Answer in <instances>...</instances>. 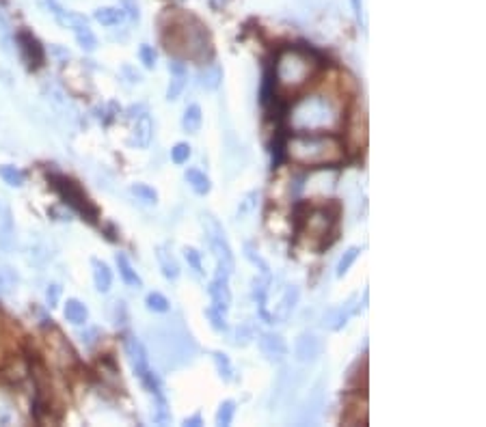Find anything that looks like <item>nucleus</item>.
<instances>
[{"mask_svg": "<svg viewBox=\"0 0 486 427\" xmlns=\"http://www.w3.org/2000/svg\"><path fill=\"white\" fill-rule=\"evenodd\" d=\"M294 134H333L344 123L342 106L327 95H309L298 99L288 115Z\"/></svg>", "mask_w": 486, "mask_h": 427, "instance_id": "nucleus-1", "label": "nucleus"}, {"mask_svg": "<svg viewBox=\"0 0 486 427\" xmlns=\"http://www.w3.org/2000/svg\"><path fill=\"white\" fill-rule=\"evenodd\" d=\"M286 153L294 165L327 169L344 160V147L333 134H294L286 143Z\"/></svg>", "mask_w": 486, "mask_h": 427, "instance_id": "nucleus-2", "label": "nucleus"}, {"mask_svg": "<svg viewBox=\"0 0 486 427\" xmlns=\"http://www.w3.org/2000/svg\"><path fill=\"white\" fill-rule=\"evenodd\" d=\"M151 345L156 352V358L162 367H182L190 362L197 354V343L193 337L178 324L158 326L151 333Z\"/></svg>", "mask_w": 486, "mask_h": 427, "instance_id": "nucleus-3", "label": "nucleus"}, {"mask_svg": "<svg viewBox=\"0 0 486 427\" xmlns=\"http://www.w3.org/2000/svg\"><path fill=\"white\" fill-rule=\"evenodd\" d=\"M315 65L318 63L311 59V55H307V52L296 50V48H288L277 57V67H275L277 84L286 91H290V89L294 91L309 80Z\"/></svg>", "mask_w": 486, "mask_h": 427, "instance_id": "nucleus-4", "label": "nucleus"}, {"mask_svg": "<svg viewBox=\"0 0 486 427\" xmlns=\"http://www.w3.org/2000/svg\"><path fill=\"white\" fill-rule=\"evenodd\" d=\"M201 223L205 227L207 244H210V250L216 259V265H219V270L225 274H232L236 268V259H234V253L227 244V238H225L221 223L214 216H210V214H201Z\"/></svg>", "mask_w": 486, "mask_h": 427, "instance_id": "nucleus-5", "label": "nucleus"}, {"mask_svg": "<svg viewBox=\"0 0 486 427\" xmlns=\"http://www.w3.org/2000/svg\"><path fill=\"white\" fill-rule=\"evenodd\" d=\"M124 348H126V354H128L130 365H132V369H134V376L141 380V384H143L149 393H153L156 397H162L160 378L156 376L153 369H151V365H149V356H147L143 343H141L136 337L130 335V337H126Z\"/></svg>", "mask_w": 486, "mask_h": 427, "instance_id": "nucleus-6", "label": "nucleus"}, {"mask_svg": "<svg viewBox=\"0 0 486 427\" xmlns=\"http://www.w3.org/2000/svg\"><path fill=\"white\" fill-rule=\"evenodd\" d=\"M169 50L176 52H182L184 57H190V59H199L203 57L205 52L210 50V39H207V30L197 22L193 20V26H182L180 28V39H173V45H167Z\"/></svg>", "mask_w": 486, "mask_h": 427, "instance_id": "nucleus-7", "label": "nucleus"}, {"mask_svg": "<svg viewBox=\"0 0 486 427\" xmlns=\"http://www.w3.org/2000/svg\"><path fill=\"white\" fill-rule=\"evenodd\" d=\"M54 182V188L59 190V194L72 205V207H76L78 211H82V214H87V216H95V209L91 207V203H89V199H87V194L72 182V179H65V177H54L52 179Z\"/></svg>", "mask_w": 486, "mask_h": 427, "instance_id": "nucleus-8", "label": "nucleus"}, {"mask_svg": "<svg viewBox=\"0 0 486 427\" xmlns=\"http://www.w3.org/2000/svg\"><path fill=\"white\" fill-rule=\"evenodd\" d=\"M324 341L313 333H303L294 343V356L298 362H313L322 356Z\"/></svg>", "mask_w": 486, "mask_h": 427, "instance_id": "nucleus-9", "label": "nucleus"}, {"mask_svg": "<svg viewBox=\"0 0 486 427\" xmlns=\"http://www.w3.org/2000/svg\"><path fill=\"white\" fill-rule=\"evenodd\" d=\"M227 277L225 272L219 270V274H216V279L210 283V298H212V304L214 309H219L223 313L230 311V304H232V292H230V283H227Z\"/></svg>", "mask_w": 486, "mask_h": 427, "instance_id": "nucleus-10", "label": "nucleus"}, {"mask_svg": "<svg viewBox=\"0 0 486 427\" xmlns=\"http://www.w3.org/2000/svg\"><path fill=\"white\" fill-rule=\"evenodd\" d=\"M259 350L270 362H281L288 356V343L284 341V337L273 333H264L259 337Z\"/></svg>", "mask_w": 486, "mask_h": 427, "instance_id": "nucleus-11", "label": "nucleus"}, {"mask_svg": "<svg viewBox=\"0 0 486 427\" xmlns=\"http://www.w3.org/2000/svg\"><path fill=\"white\" fill-rule=\"evenodd\" d=\"M357 311V304H355V298H350L348 302L331 309L327 315H324V328L329 331H340L348 324V319L352 317V313Z\"/></svg>", "mask_w": 486, "mask_h": 427, "instance_id": "nucleus-12", "label": "nucleus"}, {"mask_svg": "<svg viewBox=\"0 0 486 427\" xmlns=\"http://www.w3.org/2000/svg\"><path fill=\"white\" fill-rule=\"evenodd\" d=\"M333 227V216L327 211V209H315L311 211L309 216H307V231L311 238H324V235H329Z\"/></svg>", "mask_w": 486, "mask_h": 427, "instance_id": "nucleus-13", "label": "nucleus"}, {"mask_svg": "<svg viewBox=\"0 0 486 427\" xmlns=\"http://www.w3.org/2000/svg\"><path fill=\"white\" fill-rule=\"evenodd\" d=\"M322 404H324V399H322V389L315 387V391L309 395V399H307V401L303 404V408L298 410L296 423H301V425L315 423V418H318L320 412H322Z\"/></svg>", "mask_w": 486, "mask_h": 427, "instance_id": "nucleus-14", "label": "nucleus"}, {"mask_svg": "<svg viewBox=\"0 0 486 427\" xmlns=\"http://www.w3.org/2000/svg\"><path fill=\"white\" fill-rule=\"evenodd\" d=\"M169 72H171V82H169V89H167V99L173 101L182 95L184 87H186V80H188V72H186V65L180 63V61H173L169 63Z\"/></svg>", "mask_w": 486, "mask_h": 427, "instance_id": "nucleus-15", "label": "nucleus"}, {"mask_svg": "<svg viewBox=\"0 0 486 427\" xmlns=\"http://www.w3.org/2000/svg\"><path fill=\"white\" fill-rule=\"evenodd\" d=\"M156 257H158V263H160V270L162 274H165L167 281H178L180 279V263L178 259L173 257V253L167 248V246H158L156 248Z\"/></svg>", "mask_w": 486, "mask_h": 427, "instance_id": "nucleus-16", "label": "nucleus"}, {"mask_svg": "<svg viewBox=\"0 0 486 427\" xmlns=\"http://www.w3.org/2000/svg\"><path fill=\"white\" fill-rule=\"evenodd\" d=\"M298 302V287L296 285H288L281 302L275 306V313H273V324H279V322H286V319L292 315L294 306Z\"/></svg>", "mask_w": 486, "mask_h": 427, "instance_id": "nucleus-17", "label": "nucleus"}, {"mask_svg": "<svg viewBox=\"0 0 486 427\" xmlns=\"http://www.w3.org/2000/svg\"><path fill=\"white\" fill-rule=\"evenodd\" d=\"M14 214L5 201H0V248H9L14 244Z\"/></svg>", "mask_w": 486, "mask_h": 427, "instance_id": "nucleus-18", "label": "nucleus"}, {"mask_svg": "<svg viewBox=\"0 0 486 427\" xmlns=\"http://www.w3.org/2000/svg\"><path fill=\"white\" fill-rule=\"evenodd\" d=\"M18 43H20V52H22L24 61H26L31 67H37V65L41 63V59H43V52H41L37 39L31 37L28 33H22V35L18 37Z\"/></svg>", "mask_w": 486, "mask_h": 427, "instance_id": "nucleus-19", "label": "nucleus"}, {"mask_svg": "<svg viewBox=\"0 0 486 427\" xmlns=\"http://www.w3.org/2000/svg\"><path fill=\"white\" fill-rule=\"evenodd\" d=\"M93 283H95V289L99 294L111 292V287H113V272H111V268H108L104 261H97V259H93Z\"/></svg>", "mask_w": 486, "mask_h": 427, "instance_id": "nucleus-20", "label": "nucleus"}, {"mask_svg": "<svg viewBox=\"0 0 486 427\" xmlns=\"http://www.w3.org/2000/svg\"><path fill=\"white\" fill-rule=\"evenodd\" d=\"M151 136H153V123H151V119H149L147 115H141V117L136 119V126H134L132 145H136V147L145 149V147H149Z\"/></svg>", "mask_w": 486, "mask_h": 427, "instance_id": "nucleus-21", "label": "nucleus"}, {"mask_svg": "<svg viewBox=\"0 0 486 427\" xmlns=\"http://www.w3.org/2000/svg\"><path fill=\"white\" fill-rule=\"evenodd\" d=\"M20 285V277L18 272L11 268L9 263L0 261V296H9L18 289Z\"/></svg>", "mask_w": 486, "mask_h": 427, "instance_id": "nucleus-22", "label": "nucleus"}, {"mask_svg": "<svg viewBox=\"0 0 486 427\" xmlns=\"http://www.w3.org/2000/svg\"><path fill=\"white\" fill-rule=\"evenodd\" d=\"M63 313H65L68 322H72L74 326H82V324H87V319H89V309L80 300H76V298H70L65 302Z\"/></svg>", "mask_w": 486, "mask_h": 427, "instance_id": "nucleus-23", "label": "nucleus"}, {"mask_svg": "<svg viewBox=\"0 0 486 427\" xmlns=\"http://www.w3.org/2000/svg\"><path fill=\"white\" fill-rule=\"evenodd\" d=\"M93 18H95L102 26L113 28V26H119V24L126 20V13H124L122 7H99V9H95Z\"/></svg>", "mask_w": 486, "mask_h": 427, "instance_id": "nucleus-24", "label": "nucleus"}, {"mask_svg": "<svg viewBox=\"0 0 486 427\" xmlns=\"http://www.w3.org/2000/svg\"><path fill=\"white\" fill-rule=\"evenodd\" d=\"M117 268H119V274H122V279H124V283H126L128 287L139 289V287L143 285L141 277L136 274V270L132 268V263L128 261L126 255H117Z\"/></svg>", "mask_w": 486, "mask_h": 427, "instance_id": "nucleus-25", "label": "nucleus"}, {"mask_svg": "<svg viewBox=\"0 0 486 427\" xmlns=\"http://www.w3.org/2000/svg\"><path fill=\"white\" fill-rule=\"evenodd\" d=\"M14 48H16L14 28L9 24V20L5 18V13L0 11V50H3L7 57H11L14 55Z\"/></svg>", "mask_w": 486, "mask_h": 427, "instance_id": "nucleus-26", "label": "nucleus"}, {"mask_svg": "<svg viewBox=\"0 0 486 427\" xmlns=\"http://www.w3.org/2000/svg\"><path fill=\"white\" fill-rule=\"evenodd\" d=\"M221 80H223V70H221L219 65H216V63L205 65V67L199 72V84H201L203 89H219Z\"/></svg>", "mask_w": 486, "mask_h": 427, "instance_id": "nucleus-27", "label": "nucleus"}, {"mask_svg": "<svg viewBox=\"0 0 486 427\" xmlns=\"http://www.w3.org/2000/svg\"><path fill=\"white\" fill-rule=\"evenodd\" d=\"M186 182L190 184V188L197 192V194H207L210 190H212V182H210V177L205 175V173H201L199 169H188L186 171Z\"/></svg>", "mask_w": 486, "mask_h": 427, "instance_id": "nucleus-28", "label": "nucleus"}, {"mask_svg": "<svg viewBox=\"0 0 486 427\" xmlns=\"http://www.w3.org/2000/svg\"><path fill=\"white\" fill-rule=\"evenodd\" d=\"M201 123H203V115H201V109L197 104H190L184 117H182V128L188 132V134H197L201 130Z\"/></svg>", "mask_w": 486, "mask_h": 427, "instance_id": "nucleus-29", "label": "nucleus"}, {"mask_svg": "<svg viewBox=\"0 0 486 427\" xmlns=\"http://www.w3.org/2000/svg\"><path fill=\"white\" fill-rule=\"evenodd\" d=\"M74 35H76V41H78V45H80L82 50L93 52V50L97 48V39H95L93 30L89 28V24H82V26L74 28Z\"/></svg>", "mask_w": 486, "mask_h": 427, "instance_id": "nucleus-30", "label": "nucleus"}, {"mask_svg": "<svg viewBox=\"0 0 486 427\" xmlns=\"http://www.w3.org/2000/svg\"><path fill=\"white\" fill-rule=\"evenodd\" d=\"M0 177H3V182L7 186H11V188H22L24 186V173L18 167L3 165V167H0Z\"/></svg>", "mask_w": 486, "mask_h": 427, "instance_id": "nucleus-31", "label": "nucleus"}, {"mask_svg": "<svg viewBox=\"0 0 486 427\" xmlns=\"http://www.w3.org/2000/svg\"><path fill=\"white\" fill-rule=\"evenodd\" d=\"M212 358H214V365H216V371H219V376L230 382L234 380V367H232V360L223 354V352H212Z\"/></svg>", "mask_w": 486, "mask_h": 427, "instance_id": "nucleus-32", "label": "nucleus"}, {"mask_svg": "<svg viewBox=\"0 0 486 427\" xmlns=\"http://www.w3.org/2000/svg\"><path fill=\"white\" fill-rule=\"evenodd\" d=\"M16 421H18V412L14 401L5 395H0V425H11Z\"/></svg>", "mask_w": 486, "mask_h": 427, "instance_id": "nucleus-33", "label": "nucleus"}, {"mask_svg": "<svg viewBox=\"0 0 486 427\" xmlns=\"http://www.w3.org/2000/svg\"><path fill=\"white\" fill-rule=\"evenodd\" d=\"M130 192L139 201H143V203H149V205H156L158 203V192L151 186H147V184H132L130 186Z\"/></svg>", "mask_w": 486, "mask_h": 427, "instance_id": "nucleus-34", "label": "nucleus"}, {"mask_svg": "<svg viewBox=\"0 0 486 427\" xmlns=\"http://www.w3.org/2000/svg\"><path fill=\"white\" fill-rule=\"evenodd\" d=\"M359 253H361V248L352 246V248H348V250L342 255V259L338 261V268H335V274H338V277H344V274L352 268V263L357 261Z\"/></svg>", "mask_w": 486, "mask_h": 427, "instance_id": "nucleus-35", "label": "nucleus"}, {"mask_svg": "<svg viewBox=\"0 0 486 427\" xmlns=\"http://www.w3.org/2000/svg\"><path fill=\"white\" fill-rule=\"evenodd\" d=\"M234 414H236V404H234L232 399L223 401V404L219 406V412H216V425H221V427L232 425Z\"/></svg>", "mask_w": 486, "mask_h": 427, "instance_id": "nucleus-36", "label": "nucleus"}, {"mask_svg": "<svg viewBox=\"0 0 486 427\" xmlns=\"http://www.w3.org/2000/svg\"><path fill=\"white\" fill-rule=\"evenodd\" d=\"M145 304H147V309L153 311V313H167V311L171 309L169 300H167L165 296H162V294H156V292L147 296Z\"/></svg>", "mask_w": 486, "mask_h": 427, "instance_id": "nucleus-37", "label": "nucleus"}, {"mask_svg": "<svg viewBox=\"0 0 486 427\" xmlns=\"http://www.w3.org/2000/svg\"><path fill=\"white\" fill-rule=\"evenodd\" d=\"M184 257H186V261H188V265H190V270H193V274L197 277V279H201L203 277V263H201V255L195 250V248H184Z\"/></svg>", "mask_w": 486, "mask_h": 427, "instance_id": "nucleus-38", "label": "nucleus"}, {"mask_svg": "<svg viewBox=\"0 0 486 427\" xmlns=\"http://www.w3.org/2000/svg\"><path fill=\"white\" fill-rule=\"evenodd\" d=\"M207 319H210V324H212V328L214 331H227V319H225V313L223 311H219V309H207Z\"/></svg>", "mask_w": 486, "mask_h": 427, "instance_id": "nucleus-39", "label": "nucleus"}, {"mask_svg": "<svg viewBox=\"0 0 486 427\" xmlns=\"http://www.w3.org/2000/svg\"><path fill=\"white\" fill-rule=\"evenodd\" d=\"M255 339V328H253V324H242V326H238V331H236V335H234V343L236 345H247V343H251Z\"/></svg>", "mask_w": 486, "mask_h": 427, "instance_id": "nucleus-40", "label": "nucleus"}, {"mask_svg": "<svg viewBox=\"0 0 486 427\" xmlns=\"http://www.w3.org/2000/svg\"><path fill=\"white\" fill-rule=\"evenodd\" d=\"M190 157V145L188 143H178L173 149H171V160L176 165H186Z\"/></svg>", "mask_w": 486, "mask_h": 427, "instance_id": "nucleus-41", "label": "nucleus"}, {"mask_svg": "<svg viewBox=\"0 0 486 427\" xmlns=\"http://www.w3.org/2000/svg\"><path fill=\"white\" fill-rule=\"evenodd\" d=\"M139 57H141V61H143V65L147 70H153V65H156V52H153L151 45H141Z\"/></svg>", "mask_w": 486, "mask_h": 427, "instance_id": "nucleus-42", "label": "nucleus"}, {"mask_svg": "<svg viewBox=\"0 0 486 427\" xmlns=\"http://www.w3.org/2000/svg\"><path fill=\"white\" fill-rule=\"evenodd\" d=\"M247 259L253 263V265H257V268L261 270V274H266V277H270V268H268V263L259 257V255H255V250L251 248V246H247Z\"/></svg>", "mask_w": 486, "mask_h": 427, "instance_id": "nucleus-43", "label": "nucleus"}, {"mask_svg": "<svg viewBox=\"0 0 486 427\" xmlns=\"http://www.w3.org/2000/svg\"><path fill=\"white\" fill-rule=\"evenodd\" d=\"M122 9H124V13H128L132 20H141V7H139V3L136 0H122Z\"/></svg>", "mask_w": 486, "mask_h": 427, "instance_id": "nucleus-44", "label": "nucleus"}, {"mask_svg": "<svg viewBox=\"0 0 486 427\" xmlns=\"http://www.w3.org/2000/svg\"><path fill=\"white\" fill-rule=\"evenodd\" d=\"M59 296H61V287H59V285H50V289H48V294H45L48 304H50V306H57Z\"/></svg>", "mask_w": 486, "mask_h": 427, "instance_id": "nucleus-45", "label": "nucleus"}, {"mask_svg": "<svg viewBox=\"0 0 486 427\" xmlns=\"http://www.w3.org/2000/svg\"><path fill=\"white\" fill-rule=\"evenodd\" d=\"M255 196H257V192L247 194V199L242 201V207L238 209V218H240V216H244L247 211H251V209H253V205H255V201H253V199H255Z\"/></svg>", "mask_w": 486, "mask_h": 427, "instance_id": "nucleus-46", "label": "nucleus"}, {"mask_svg": "<svg viewBox=\"0 0 486 427\" xmlns=\"http://www.w3.org/2000/svg\"><path fill=\"white\" fill-rule=\"evenodd\" d=\"M352 7H355V16L363 20V0H352Z\"/></svg>", "mask_w": 486, "mask_h": 427, "instance_id": "nucleus-47", "label": "nucleus"}, {"mask_svg": "<svg viewBox=\"0 0 486 427\" xmlns=\"http://www.w3.org/2000/svg\"><path fill=\"white\" fill-rule=\"evenodd\" d=\"M184 425H190V427H197V425H201V416H199V414H195V416H190V418H186V421H184Z\"/></svg>", "mask_w": 486, "mask_h": 427, "instance_id": "nucleus-48", "label": "nucleus"}]
</instances>
